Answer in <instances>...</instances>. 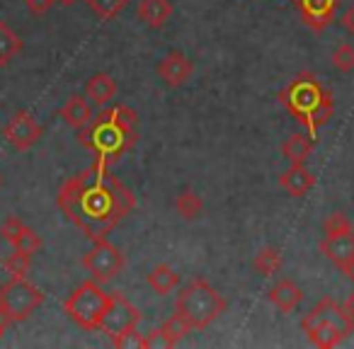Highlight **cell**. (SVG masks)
Wrapping results in <instances>:
<instances>
[{
  "mask_svg": "<svg viewBox=\"0 0 354 349\" xmlns=\"http://www.w3.org/2000/svg\"><path fill=\"white\" fill-rule=\"evenodd\" d=\"M228 303L207 279L197 276L185 286L175 301V313H180L192 330H204L226 313Z\"/></svg>",
  "mask_w": 354,
  "mask_h": 349,
  "instance_id": "obj_4",
  "label": "cell"
},
{
  "mask_svg": "<svg viewBox=\"0 0 354 349\" xmlns=\"http://www.w3.org/2000/svg\"><path fill=\"white\" fill-rule=\"evenodd\" d=\"M85 95H88V100L93 104L104 107V104L112 102L114 95H117V83H114V78L109 73H95L93 78L85 83Z\"/></svg>",
  "mask_w": 354,
  "mask_h": 349,
  "instance_id": "obj_19",
  "label": "cell"
},
{
  "mask_svg": "<svg viewBox=\"0 0 354 349\" xmlns=\"http://www.w3.org/2000/svg\"><path fill=\"white\" fill-rule=\"evenodd\" d=\"M85 3L100 20H114L124 12L129 0H85Z\"/></svg>",
  "mask_w": 354,
  "mask_h": 349,
  "instance_id": "obj_26",
  "label": "cell"
},
{
  "mask_svg": "<svg viewBox=\"0 0 354 349\" xmlns=\"http://www.w3.org/2000/svg\"><path fill=\"white\" fill-rule=\"evenodd\" d=\"M138 138V117L127 104H114L93 117V122L78 131V143L97 155L100 162L112 165L133 148Z\"/></svg>",
  "mask_w": 354,
  "mask_h": 349,
  "instance_id": "obj_2",
  "label": "cell"
},
{
  "mask_svg": "<svg viewBox=\"0 0 354 349\" xmlns=\"http://www.w3.org/2000/svg\"><path fill=\"white\" fill-rule=\"evenodd\" d=\"M344 274H347V276H349V279H352V281H354V265H352V267H349V270H347V272H344Z\"/></svg>",
  "mask_w": 354,
  "mask_h": 349,
  "instance_id": "obj_37",
  "label": "cell"
},
{
  "mask_svg": "<svg viewBox=\"0 0 354 349\" xmlns=\"http://www.w3.org/2000/svg\"><path fill=\"white\" fill-rule=\"evenodd\" d=\"M279 102L286 107V112L306 126L308 136L315 138V133L333 119L335 100L333 93L323 88L313 73H299L284 90L279 93Z\"/></svg>",
  "mask_w": 354,
  "mask_h": 349,
  "instance_id": "obj_3",
  "label": "cell"
},
{
  "mask_svg": "<svg viewBox=\"0 0 354 349\" xmlns=\"http://www.w3.org/2000/svg\"><path fill=\"white\" fill-rule=\"evenodd\" d=\"M175 209L185 221H197L204 214V202L194 189H183L175 199Z\"/></svg>",
  "mask_w": 354,
  "mask_h": 349,
  "instance_id": "obj_22",
  "label": "cell"
},
{
  "mask_svg": "<svg viewBox=\"0 0 354 349\" xmlns=\"http://www.w3.org/2000/svg\"><path fill=\"white\" fill-rule=\"evenodd\" d=\"M296 8L310 30L323 32L335 20L337 0H296Z\"/></svg>",
  "mask_w": 354,
  "mask_h": 349,
  "instance_id": "obj_14",
  "label": "cell"
},
{
  "mask_svg": "<svg viewBox=\"0 0 354 349\" xmlns=\"http://www.w3.org/2000/svg\"><path fill=\"white\" fill-rule=\"evenodd\" d=\"M281 265H284L281 250H279V247H272V245L262 247V250L255 255V260H252V267H255V270L260 272L262 276L277 274V272L281 270Z\"/></svg>",
  "mask_w": 354,
  "mask_h": 349,
  "instance_id": "obj_24",
  "label": "cell"
},
{
  "mask_svg": "<svg viewBox=\"0 0 354 349\" xmlns=\"http://www.w3.org/2000/svg\"><path fill=\"white\" fill-rule=\"evenodd\" d=\"M146 281L158 296H167L180 286V274H177L170 265H156L151 272H148Z\"/></svg>",
  "mask_w": 354,
  "mask_h": 349,
  "instance_id": "obj_21",
  "label": "cell"
},
{
  "mask_svg": "<svg viewBox=\"0 0 354 349\" xmlns=\"http://www.w3.org/2000/svg\"><path fill=\"white\" fill-rule=\"evenodd\" d=\"M83 267L88 270L90 279L97 281V284H104V281H112L119 272L124 270L127 260H124L122 250L117 245L107 240V238H100V240H93V247L83 255Z\"/></svg>",
  "mask_w": 354,
  "mask_h": 349,
  "instance_id": "obj_7",
  "label": "cell"
},
{
  "mask_svg": "<svg viewBox=\"0 0 354 349\" xmlns=\"http://www.w3.org/2000/svg\"><path fill=\"white\" fill-rule=\"evenodd\" d=\"M109 303H112V294L102 291V286L97 281H83L68 299L64 301V310L68 313V318L75 325H80L83 330L97 332L102 328L104 313H107Z\"/></svg>",
  "mask_w": 354,
  "mask_h": 349,
  "instance_id": "obj_5",
  "label": "cell"
},
{
  "mask_svg": "<svg viewBox=\"0 0 354 349\" xmlns=\"http://www.w3.org/2000/svg\"><path fill=\"white\" fill-rule=\"evenodd\" d=\"M320 252L333 262L337 270L347 272L354 265V231L337 233V236H325L320 240Z\"/></svg>",
  "mask_w": 354,
  "mask_h": 349,
  "instance_id": "obj_11",
  "label": "cell"
},
{
  "mask_svg": "<svg viewBox=\"0 0 354 349\" xmlns=\"http://www.w3.org/2000/svg\"><path fill=\"white\" fill-rule=\"evenodd\" d=\"M160 330L165 332V337L170 339L172 347H175L180 339H185L189 332H192V325H189L180 313H175V315H170V318H167L165 323L160 325Z\"/></svg>",
  "mask_w": 354,
  "mask_h": 349,
  "instance_id": "obj_25",
  "label": "cell"
},
{
  "mask_svg": "<svg viewBox=\"0 0 354 349\" xmlns=\"http://www.w3.org/2000/svg\"><path fill=\"white\" fill-rule=\"evenodd\" d=\"M347 231H352V223L347 221V216H344L342 211H333L323 221L325 236H337V233H347Z\"/></svg>",
  "mask_w": 354,
  "mask_h": 349,
  "instance_id": "obj_29",
  "label": "cell"
},
{
  "mask_svg": "<svg viewBox=\"0 0 354 349\" xmlns=\"http://www.w3.org/2000/svg\"><path fill=\"white\" fill-rule=\"evenodd\" d=\"M344 310L349 313V318L354 320V294H349V299L344 301Z\"/></svg>",
  "mask_w": 354,
  "mask_h": 349,
  "instance_id": "obj_34",
  "label": "cell"
},
{
  "mask_svg": "<svg viewBox=\"0 0 354 349\" xmlns=\"http://www.w3.org/2000/svg\"><path fill=\"white\" fill-rule=\"evenodd\" d=\"M93 104H90V100L80 97V95H73V97L66 100V104L61 107V119H64L68 126L73 129H85L90 122H93Z\"/></svg>",
  "mask_w": 354,
  "mask_h": 349,
  "instance_id": "obj_17",
  "label": "cell"
},
{
  "mask_svg": "<svg viewBox=\"0 0 354 349\" xmlns=\"http://www.w3.org/2000/svg\"><path fill=\"white\" fill-rule=\"evenodd\" d=\"M0 187H3V175H0Z\"/></svg>",
  "mask_w": 354,
  "mask_h": 349,
  "instance_id": "obj_38",
  "label": "cell"
},
{
  "mask_svg": "<svg viewBox=\"0 0 354 349\" xmlns=\"http://www.w3.org/2000/svg\"><path fill=\"white\" fill-rule=\"evenodd\" d=\"M136 15H138V20H143L148 27L158 30V27H162L170 20L172 6H170V0H141Z\"/></svg>",
  "mask_w": 354,
  "mask_h": 349,
  "instance_id": "obj_20",
  "label": "cell"
},
{
  "mask_svg": "<svg viewBox=\"0 0 354 349\" xmlns=\"http://www.w3.org/2000/svg\"><path fill=\"white\" fill-rule=\"evenodd\" d=\"M160 347H172L170 339L165 337V332H162L160 328L143 334V349H160Z\"/></svg>",
  "mask_w": 354,
  "mask_h": 349,
  "instance_id": "obj_31",
  "label": "cell"
},
{
  "mask_svg": "<svg viewBox=\"0 0 354 349\" xmlns=\"http://www.w3.org/2000/svg\"><path fill=\"white\" fill-rule=\"evenodd\" d=\"M138 323H141V310L129 299H124L122 294H112V303H109L107 313H104L100 332L117 337V334L127 332V330L138 328Z\"/></svg>",
  "mask_w": 354,
  "mask_h": 349,
  "instance_id": "obj_9",
  "label": "cell"
},
{
  "mask_svg": "<svg viewBox=\"0 0 354 349\" xmlns=\"http://www.w3.org/2000/svg\"><path fill=\"white\" fill-rule=\"evenodd\" d=\"M315 148V138L308 133H291L284 143H281V155L289 160V165H301L310 158Z\"/></svg>",
  "mask_w": 354,
  "mask_h": 349,
  "instance_id": "obj_18",
  "label": "cell"
},
{
  "mask_svg": "<svg viewBox=\"0 0 354 349\" xmlns=\"http://www.w3.org/2000/svg\"><path fill=\"white\" fill-rule=\"evenodd\" d=\"M333 66L342 73H352L354 70V46L352 44H339L333 51Z\"/></svg>",
  "mask_w": 354,
  "mask_h": 349,
  "instance_id": "obj_28",
  "label": "cell"
},
{
  "mask_svg": "<svg viewBox=\"0 0 354 349\" xmlns=\"http://www.w3.org/2000/svg\"><path fill=\"white\" fill-rule=\"evenodd\" d=\"M301 301H304V291L291 279H279L270 289V303L274 305L279 313H291V310H296L301 305Z\"/></svg>",
  "mask_w": 354,
  "mask_h": 349,
  "instance_id": "obj_15",
  "label": "cell"
},
{
  "mask_svg": "<svg viewBox=\"0 0 354 349\" xmlns=\"http://www.w3.org/2000/svg\"><path fill=\"white\" fill-rule=\"evenodd\" d=\"M3 267L10 272V276H27L32 267V255L30 252H22V250H15L12 255H8L3 260Z\"/></svg>",
  "mask_w": 354,
  "mask_h": 349,
  "instance_id": "obj_27",
  "label": "cell"
},
{
  "mask_svg": "<svg viewBox=\"0 0 354 349\" xmlns=\"http://www.w3.org/2000/svg\"><path fill=\"white\" fill-rule=\"evenodd\" d=\"M279 185L291 194V197H304L315 187L313 172L306 167V162L301 165H289V170H284L279 175Z\"/></svg>",
  "mask_w": 354,
  "mask_h": 349,
  "instance_id": "obj_16",
  "label": "cell"
},
{
  "mask_svg": "<svg viewBox=\"0 0 354 349\" xmlns=\"http://www.w3.org/2000/svg\"><path fill=\"white\" fill-rule=\"evenodd\" d=\"M41 303H44V294L25 276H12L8 284L0 286V318L6 323L30 320Z\"/></svg>",
  "mask_w": 354,
  "mask_h": 349,
  "instance_id": "obj_6",
  "label": "cell"
},
{
  "mask_svg": "<svg viewBox=\"0 0 354 349\" xmlns=\"http://www.w3.org/2000/svg\"><path fill=\"white\" fill-rule=\"evenodd\" d=\"M112 344L119 349H143V334L138 332V328H131L127 332L112 337Z\"/></svg>",
  "mask_w": 354,
  "mask_h": 349,
  "instance_id": "obj_30",
  "label": "cell"
},
{
  "mask_svg": "<svg viewBox=\"0 0 354 349\" xmlns=\"http://www.w3.org/2000/svg\"><path fill=\"white\" fill-rule=\"evenodd\" d=\"M3 133H6L8 143H10L12 148H17V151H30L41 138L44 129L39 126V122H37L30 112H17V114H12V119L6 124Z\"/></svg>",
  "mask_w": 354,
  "mask_h": 349,
  "instance_id": "obj_10",
  "label": "cell"
},
{
  "mask_svg": "<svg viewBox=\"0 0 354 349\" xmlns=\"http://www.w3.org/2000/svg\"><path fill=\"white\" fill-rule=\"evenodd\" d=\"M56 3H61V6H73V3H78V0H56Z\"/></svg>",
  "mask_w": 354,
  "mask_h": 349,
  "instance_id": "obj_35",
  "label": "cell"
},
{
  "mask_svg": "<svg viewBox=\"0 0 354 349\" xmlns=\"http://www.w3.org/2000/svg\"><path fill=\"white\" fill-rule=\"evenodd\" d=\"M320 325L337 328L339 332H344L347 337L354 332V320L349 318V313L344 310V305H339L337 301L330 299V296L320 299L318 305H315V308L310 310V313L306 315L304 320H301V328H304V332H310V330L320 328Z\"/></svg>",
  "mask_w": 354,
  "mask_h": 349,
  "instance_id": "obj_8",
  "label": "cell"
},
{
  "mask_svg": "<svg viewBox=\"0 0 354 349\" xmlns=\"http://www.w3.org/2000/svg\"><path fill=\"white\" fill-rule=\"evenodd\" d=\"M339 22H342V27L349 32V35L354 37V6H349L347 10L342 12V17H339Z\"/></svg>",
  "mask_w": 354,
  "mask_h": 349,
  "instance_id": "obj_33",
  "label": "cell"
},
{
  "mask_svg": "<svg viewBox=\"0 0 354 349\" xmlns=\"http://www.w3.org/2000/svg\"><path fill=\"white\" fill-rule=\"evenodd\" d=\"M6 320H3V318H0V337H3V332H6Z\"/></svg>",
  "mask_w": 354,
  "mask_h": 349,
  "instance_id": "obj_36",
  "label": "cell"
},
{
  "mask_svg": "<svg viewBox=\"0 0 354 349\" xmlns=\"http://www.w3.org/2000/svg\"><path fill=\"white\" fill-rule=\"evenodd\" d=\"M156 70H158V75L165 80V85H170V88H183L189 80V75H192L194 66L185 54L172 51V54L162 56V59L158 61Z\"/></svg>",
  "mask_w": 354,
  "mask_h": 349,
  "instance_id": "obj_13",
  "label": "cell"
},
{
  "mask_svg": "<svg viewBox=\"0 0 354 349\" xmlns=\"http://www.w3.org/2000/svg\"><path fill=\"white\" fill-rule=\"evenodd\" d=\"M25 6L32 15H44V12H49L56 6V0H25Z\"/></svg>",
  "mask_w": 354,
  "mask_h": 349,
  "instance_id": "obj_32",
  "label": "cell"
},
{
  "mask_svg": "<svg viewBox=\"0 0 354 349\" xmlns=\"http://www.w3.org/2000/svg\"><path fill=\"white\" fill-rule=\"evenodd\" d=\"M0 236L6 238V240L10 243L15 250L30 252V255H35V252L41 250V238L37 236L30 226H25V223H22L20 218H15V216L6 218V223L0 226Z\"/></svg>",
  "mask_w": 354,
  "mask_h": 349,
  "instance_id": "obj_12",
  "label": "cell"
},
{
  "mask_svg": "<svg viewBox=\"0 0 354 349\" xmlns=\"http://www.w3.org/2000/svg\"><path fill=\"white\" fill-rule=\"evenodd\" d=\"M22 51V39L8 22L0 20V66H8Z\"/></svg>",
  "mask_w": 354,
  "mask_h": 349,
  "instance_id": "obj_23",
  "label": "cell"
},
{
  "mask_svg": "<svg viewBox=\"0 0 354 349\" xmlns=\"http://www.w3.org/2000/svg\"><path fill=\"white\" fill-rule=\"evenodd\" d=\"M56 204L85 238L100 240L133 211L136 197L109 172V165L95 160L83 172L66 180L56 194Z\"/></svg>",
  "mask_w": 354,
  "mask_h": 349,
  "instance_id": "obj_1",
  "label": "cell"
}]
</instances>
